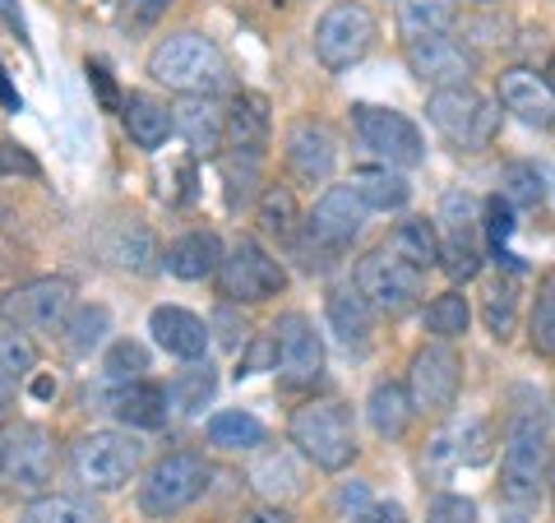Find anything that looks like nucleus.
<instances>
[{
  "label": "nucleus",
  "mask_w": 555,
  "mask_h": 523,
  "mask_svg": "<svg viewBox=\"0 0 555 523\" xmlns=\"http://www.w3.org/2000/svg\"><path fill=\"white\" fill-rule=\"evenodd\" d=\"M149 75L163 84L171 93H208L214 98L222 84H228V56L218 51L214 38H204V33H171L153 47L149 56Z\"/></svg>",
  "instance_id": "1"
},
{
  "label": "nucleus",
  "mask_w": 555,
  "mask_h": 523,
  "mask_svg": "<svg viewBox=\"0 0 555 523\" xmlns=\"http://www.w3.org/2000/svg\"><path fill=\"white\" fill-rule=\"evenodd\" d=\"M551 459V431L542 412H518L505 435V459H500V496L509 505H532L537 486L546 482Z\"/></svg>",
  "instance_id": "2"
},
{
  "label": "nucleus",
  "mask_w": 555,
  "mask_h": 523,
  "mask_svg": "<svg viewBox=\"0 0 555 523\" xmlns=\"http://www.w3.org/2000/svg\"><path fill=\"white\" fill-rule=\"evenodd\" d=\"M426 116L449 144L463 153H477L495 139L500 130V102L481 98L473 84H459V89H436L426 98Z\"/></svg>",
  "instance_id": "3"
},
{
  "label": "nucleus",
  "mask_w": 555,
  "mask_h": 523,
  "mask_svg": "<svg viewBox=\"0 0 555 523\" xmlns=\"http://www.w3.org/2000/svg\"><path fill=\"white\" fill-rule=\"evenodd\" d=\"M287 435L301 455L324 468V473H343L347 463L357 459V435L352 422H347V408L343 404H306L292 412Z\"/></svg>",
  "instance_id": "4"
},
{
  "label": "nucleus",
  "mask_w": 555,
  "mask_h": 523,
  "mask_svg": "<svg viewBox=\"0 0 555 523\" xmlns=\"http://www.w3.org/2000/svg\"><path fill=\"white\" fill-rule=\"evenodd\" d=\"M139 463H144V445L130 431H93L69 449V468H75V477L89 492H120V486H130Z\"/></svg>",
  "instance_id": "5"
},
{
  "label": "nucleus",
  "mask_w": 555,
  "mask_h": 523,
  "mask_svg": "<svg viewBox=\"0 0 555 523\" xmlns=\"http://www.w3.org/2000/svg\"><path fill=\"white\" fill-rule=\"evenodd\" d=\"M436 232H440V269L454 283H473L481 273V208L467 190H444Z\"/></svg>",
  "instance_id": "6"
},
{
  "label": "nucleus",
  "mask_w": 555,
  "mask_h": 523,
  "mask_svg": "<svg viewBox=\"0 0 555 523\" xmlns=\"http://www.w3.org/2000/svg\"><path fill=\"white\" fill-rule=\"evenodd\" d=\"M357 292L379 310V316H408L426 296V273L398 259L389 246L357 259Z\"/></svg>",
  "instance_id": "7"
},
{
  "label": "nucleus",
  "mask_w": 555,
  "mask_h": 523,
  "mask_svg": "<svg viewBox=\"0 0 555 523\" xmlns=\"http://www.w3.org/2000/svg\"><path fill=\"white\" fill-rule=\"evenodd\" d=\"M208 486V463L199 455H190V449H177V455H167L149 468V477L139 482V510L149 519H171L190 510Z\"/></svg>",
  "instance_id": "8"
},
{
  "label": "nucleus",
  "mask_w": 555,
  "mask_h": 523,
  "mask_svg": "<svg viewBox=\"0 0 555 523\" xmlns=\"http://www.w3.org/2000/svg\"><path fill=\"white\" fill-rule=\"evenodd\" d=\"M69 310H75V283L61 273L33 278V283L10 288L0 296V316L10 320V329H24V334H61Z\"/></svg>",
  "instance_id": "9"
},
{
  "label": "nucleus",
  "mask_w": 555,
  "mask_h": 523,
  "mask_svg": "<svg viewBox=\"0 0 555 523\" xmlns=\"http://www.w3.org/2000/svg\"><path fill=\"white\" fill-rule=\"evenodd\" d=\"M375 33H379V24L361 0H338V5H328L315 24V56L324 69L343 75V69H352L375 47Z\"/></svg>",
  "instance_id": "10"
},
{
  "label": "nucleus",
  "mask_w": 555,
  "mask_h": 523,
  "mask_svg": "<svg viewBox=\"0 0 555 523\" xmlns=\"http://www.w3.org/2000/svg\"><path fill=\"white\" fill-rule=\"evenodd\" d=\"M352 130L361 139V149H371L379 163L389 167H416L426 163V139L416 130V120L393 112V107H375V102H357L352 107Z\"/></svg>",
  "instance_id": "11"
},
{
  "label": "nucleus",
  "mask_w": 555,
  "mask_h": 523,
  "mask_svg": "<svg viewBox=\"0 0 555 523\" xmlns=\"http://www.w3.org/2000/svg\"><path fill=\"white\" fill-rule=\"evenodd\" d=\"M51 477H56V441H51V431L38 422L14 426L5 441H0V482H5L10 492L42 496Z\"/></svg>",
  "instance_id": "12"
},
{
  "label": "nucleus",
  "mask_w": 555,
  "mask_h": 523,
  "mask_svg": "<svg viewBox=\"0 0 555 523\" xmlns=\"http://www.w3.org/2000/svg\"><path fill=\"white\" fill-rule=\"evenodd\" d=\"M218 288H222V296L228 302H246V306H255V302H269V296H278L287 288V269L278 265V259L259 246V241H250V237H241L236 246L222 255V265H218Z\"/></svg>",
  "instance_id": "13"
},
{
  "label": "nucleus",
  "mask_w": 555,
  "mask_h": 523,
  "mask_svg": "<svg viewBox=\"0 0 555 523\" xmlns=\"http://www.w3.org/2000/svg\"><path fill=\"white\" fill-rule=\"evenodd\" d=\"M273 371L287 390H310L324 375V343L301 310H287L273 324Z\"/></svg>",
  "instance_id": "14"
},
{
  "label": "nucleus",
  "mask_w": 555,
  "mask_h": 523,
  "mask_svg": "<svg viewBox=\"0 0 555 523\" xmlns=\"http://www.w3.org/2000/svg\"><path fill=\"white\" fill-rule=\"evenodd\" d=\"M463 385V361L449 343H426L408 366V398L412 412H444L454 408Z\"/></svg>",
  "instance_id": "15"
},
{
  "label": "nucleus",
  "mask_w": 555,
  "mask_h": 523,
  "mask_svg": "<svg viewBox=\"0 0 555 523\" xmlns=\"http://www.w3.org/2000/svg\"><path fill=\"white\" fill-rule=\"evenodd\" d=\"M366 214L371 208L361 204V195L352 186H328L315 200V208H310V222H306L310 246H320L324 255L347 251L361 237V228H366Z\"/></svg>",
  "instance_id": "16"
},
{
  "label": "nucleus",
  "mask_w": 555,
  "mask_h": 523,
  "mask_svg": "<svg viewBox=\"0 0 555 523\" xmlns=\"http://www.w3.org/2000/svg\"><path fill=\"white\" fill-rule=\"evenodd\" d=\"M408 65L430 89H459V84H473V75H477V61L463 51V42L444 38V33H436V38H412Z\"/></svg>",
  "instance_id": "17"
},
{
  "label": "nucleus",
  "mask_w": 555,
  "mask_h": 523,
  "mask_svg": "<svg viewBox=\"0 0 555 523\" xmlns=\"http://www.w3.org/2000/svg\"><path fill=\"white\" fill-rule=\"evenodd\" d=\"M171 126H177V135L199 158H218V149L228 144V112L208 93H185L177 107H171Z\"/></svg>",
  "instance_id": "18"
},
{
  "label": "nucleus",
  "mask_w": 555,
  "mask_h": 523,
  "mask_svg": "<svg viewBox=\"0 0 555 523\" xmlns=\"http://www.w3.org/2000/svg\"><path fill=\"white\" fill-rule=\"evenodd\" d=\"M287 163L297 171V181L324 186L338 167V139L328 135V126H320V120H297L287 135Z\"/></svg>",
  "instance_id": "19"
},
{
  "label": "nucleus",
  "mask_w": 555,
  "mask_h": 523,
  "mask_svg": "<svg viewBox=\"0 0 555 523\" xmlns=\"http://www.w3.org/2000/svg\"><path fill=\"white\" fill-rule=\"evenodd\" d=\"M500 107L514 112L532 130L555 126V93L532 69H505V75H500Z\"/></svg>",
  "instance_id": "20"
},
{
  "label": "nucleus",
  "mask_w": 555,
  "mask_h": 523,
  "mask_svg": "<svg viewBox=\"0 0 555 523\" xmlns=\"http://www.w3.org/2000/svg\"><path fill=\"white\" fill-rule=\"evenodd\" d=\"M149 334L158 339L163 353L181 357V361H199L204 347H208L204 320L190 316V310H181V306H158V310H153V316H149Z\"/></svg>",
  "instance_id": "21"
},
{
  "label": "nucleus",
  "mask_w": 555,
  "mask_h": 523,
  "mask_svg": "<svg viewBox=\"0 0 555 523\" xmlns=\"http://www.w3.org/2000/svg\"><path fill=\"white\" fill-rule=\"evenodd\" d=\"M167 408H171V394L158 385V380H126V385L112 394V412L134 431L167 426Z\"/></svg>",
  "instance_id": "22"
},
{
  "label": "nucleus",
  "mask_w": 555,
  "mask_h": 523,
  "mask_svg": "<svg viewBox=\"0 0 555 523\" xmlns=\"http://www.w3.org/2000/svg\"><path fill=\"white\" fill-rule=\"evenodd\" d=\"M328 324H334V334L343 339V347L366 353L371 334H375V306L357 292V283L338 288V292H328Z\"/></svg>",
  "instance_id": "23"
},
{
  "label": "nucleus",
  "mask_w": 555,
  "mask_h": 523,
  "mask_svg": "<svg viewBox=\"0 0 555 523\" xmlns=\"http://www.w3.org/2000/svg\"><path fill=\"white\" fill-rule=\"evenodd\" d=\"M269 144V102L259 93H236L228 107V149L259 158Z\"/></svg>",
  "instance_id": "24"
},
{
  "label": "nucleus",
  "mask_w": 555,
  "mask_h": 523,
  "mask_svg": "<svg viewBox=\"0 0 555 523\" xmlns=\"http://www.w3.org/2000/svg\"><path fill=\"white\" fill-rule=\"evenodd\" d=\"M167 273L185 278V283H199V278H214L222 265V241L214 232H185L167 246Z\"/></svg>",
  "instance_id": "25"
},
{
  "label": "nucleus",
  "mask_w": 555,
  "mask_h": 523,
  "mask_svg": "<svg viewBox=\"0 0 555 523\" xmlns=\"http://www.w3.org/2000/svg\"><path fill=\"white\" fill-rule=\"evenodd\" d=\"M120 120H126V135L134 139L139 149H163L167 144V135L177 130L171 126V107L167 102H158L153 93H130L126 98V107H120Z\"/></svg>",
  "instance_id": "26"
},
{
  "label": "nucleus",
  "mask_w": 555,
  "mask_h": 523,
  "mask_svg": "<svg viewBox=\"0 0 555 523\" xmlns=\"http://www.w3.org/2000/svg\"><path fill=\"white\" fill-rule=\"evenodd\" d=\"M33 366H38V347L24 329H10V334H0V417L14 408V398H20V385L33 375Z\"/></svg>",
  "instance_id": "27"
},
{
  "label": "nucleus",
  "mask_w": 555,
  "mask_h": 523,
  "mask_svg": "<svg viewBox=\"0 0 555 523\" xmlns=\"http://www.w3.org/2000/svg\"><path fill=\"white\" fill-rule=\"evenodd\" d=\"M366 417L379 441H403L408 435V422H412V398H408V385L398 380H379L366 398Z\"/></svg>",
  "instance_id": "28"
},
{
  "label": "nucleus",
  "mask_w": 555,
  "mask_h": 523,
  "mask_svg": "<svg viewBox=\"0 0 555 523\" xmlns=\"http://www.w3.org/2000/svg\"><path fill=\"white\" fill-rule=\"evenodd\" d=\"M250 486L264 500H292L301 492V468H297V459H292V449H264V455L255 459V468H250Z\"/></svg>",
  "instance_id": "29"
},
{
  "label": "nucleus",
  "mask_w": 555,
  "mask_h": 523,
  "mask_svg": "<svg viewBox=\"0 0 555 523\" xmlns=\"http://www.w3.org/2000/svg\"><path fill=\"white\" fill-rule=\"evenodd\" d=\"M347 186H352L357 195H361V204H366V208H379V214H389V208H403L408 195H412L408 177H398L389 163H385V167H357Z\"/></svg>",
  "instance_id": "30"
},
{
  "label": "nucleus",
  "mask_w": 555,
  "mask_h": 523,
  "mask_svg": "<svg viewBox=\"0 0 555 523\" xmlns=\"http://www.w3.org/2000/svg\"><path fill=\"white\" fill-rule=\"evenodd\" d=\"M389 251L398 259H408V265L416 269H436L440 265V232H436V222H426V218H408V222H398L393 237H389Z\"/></svg>",
  "instance_id": "31"
},
{
  "label": "nucleus",
  "mask_w": 555,
  "mask_h": 523,
  "mask_svg": "<svg viewBox=\"0 0 555 523\" xmlns=\"http://www.w3.org/2000/svg\"><path fill=\"white\" fill-rule=\"evenodd\" d=\"M459 20L454 0H398V28L403 38H436V33H449Z\"/></svg>",
  "instance_id": "32"
},
{
  "label": "nucleus",
  "mask_w": 555,
  "mask_h": 523,
  "mask_svg": "<svg viewBox=\"0 0 555 523\" xmlns=\"http://www.w3.org/2000/svg\"><path fill=\"white\" fill-rule=\"evenodd\" d=\"M20 523H107V514L98 510L89 496H38L20 514Z\"/></svg>",
  "instance_id": "33"
},
{
  "label": "nucleus",
  "mask_w": 555,
  "mask_h": 523,
  "mask_svg": "<svg viewBox=\"0 0 555 523\" xmlns=\"http://www.w3.org/2000/svg\"><path fill=\"white\" fill-rule=\"evenodd\" d=\"M208 441L218 449H259L269 441V431L259 417L241 412V408H228V412H214L208 417Z\"/></svg>",
  "instance_id": "34"
},
{
  "label": "nucleus",
  "mask_w": 555,
  "mask_h": 523,
  "mask_svg": "<svg viewBox=\"0 0 555 523\" xmlns=\"http://www.w3.org/2000/svg\"><path fill=\"white\" fill-rule=\"evenodd\" d=\"M61 334H65L69 353H75V357H89L93 347H102V343H107V334H112V310H107V306H75Z\"/></svg>",
  "instance_id": "35"
},
{
  "label": "nucleus",
  "mask_w": 555,
  "mask_h": 523,
  "mask_svg": "<svg viewBox=\"0 0 555 523\" xmlns=\"http://www.w3.org/2000/svg\"><path fill=\"white\" fill-rule=\"evenodd\" d=\"M112 259L120 269L130 273H149L153 265H158V241H153V232L144 228V222H130V228H120L116 241H112Z\"/></svg>",
  "instance_id": "36"
},
{
  "label": "nucleus",
  "mask_w": 555,
  "mask_h": 523,
  "mask_svg": "<svg viewBox=\"0 0 555 523\" xmlns=\"http://www.w3.org/2000/svg\"><path fill=\"white\" fill-rule=\"evenodd\" d=\"M259 222H264V232L278 241H297V222H301L297 195H292L287 186H269L264 195H259Z\"/></svg>",
  "instance_id": "37"
},
{
  "label": "nucleus",
  "mask_w": 555,
  "mask_h": 523,
  "mask_svg": "<svg viewBox=\"0 0 555 523\" xmlns=\"http://www.w3.org/2000/svg\"><path fill=\"white\" fill-rule=\"evenodd\" d=\"M167 394H171V404H177L181 412H199L208 398L218 394V371H214L208 361H190L185 371L171 380V390H167Z\"/></svg>",
  "instance_id": "38"
},
{
  "label": "nucleus",
  "mask_w": 555,
  "mask_h": 523,
  "mask_svg": "<svg viewBox=\"0 0 555 523\" xmlns=\"http://www.w3.org/2000/svg\"><path fill=\"white\" fill-rule=\"evenodd\" d=\"M481 320H486V329H491L495 339L514 334V324H518V288H514V278H495V283L486 288Z\"/></svg>",
  "instance_id": "39"
},
{
  "label": "nucleus",
  "mask_w": 555,
  "mask_h": 523,
  "mask_svg": "<svg viewBox=\"0 0 555 523\" xmlns=\"http://www.w3.org/2000/svg\"><path fill=\"white\" fill-rule=\"evenodd\" d=\"M528 339H532V353L555 357V269L542 273V283H537V302H532Z\"/></svg>",
  "instance_id": "40"
},
{
  "label": "nucleus",
  "mask_w": 555,
  "mask_h": 523,
  "mask_svg": "<svg viewBox=\"0 0 555 523\" xmlns=\"http://www.w3.org/2000/svg\"><path fill=\"white\" fill-rule=\"evenodd\" d=\"M467 320H473V306H467L463 292H440L436 302L426 306V329L436 334L440 343L467 334Z\"/></svg>",
  "instance_id": "41"
},
{
  "label": "nucleus",
  "mask_w": 555,
  "mask_h": 523,
  "mask_svg": "<svg viewBox=\"0 0 555 523\" xmlns=\"http://www.w3.org/2000/svg\"><path fill=\"white\" fill-rule=\"evenodd\" d=\"M500 195H505L514 208H537L546 200V181L537 163H509L505 177H500Z\"/></svg>",
  "instance_id": "42"
},
{
  "label": "nucleus",
  "mask_w": 555,
  "mask_h": 523,
  "mask_svg": "<svg viewBox=\"0 0 555 523\" xmlns=\"http://www.w3.org/2000/svg\"><path fill=\"white\" fill-rule=\"evenodd\" d=\"M449 441H454V459L467 468H481L491 459V422L486 417H463Z\"/></svg>",
  "instance_id": "43"
},
{
  "label": "nucleus",
  "mask_w": 555,
  "mask_h": 523,
  "mask_svg": "<svg viewBox=\"0 0 555 523\" xmlns=\"http://www.w3.org/2000/svg\"><path fill=\"white\" fill-rule=\"evenodd\" d=\"M102 371H107V380H116V385H126V380H144V371H149L144 343H134V339L112 343L107 347V361H102Z\"/></svg>",
  "instance_id": "44"
},
{
  "label": "nucleus",
  "mask_w": 555,
  "mask_h": 523,
  "mask_svg": "<svg viewBox=\"0 0 555 523\" xmlns=\"http://www.w3.org/2000/svg\"><path fill=\"white\" fill-rule=\"evenodd\" d=\"M222 181H228V204L232 208L250 204L255 181H259V158H250V153H232V158H222Z\"/></svg>",
  "instance_id": "45"
},
{
  "label": "nucleus",
  "mask_w": 555,
  "mask_h": 523,
  "mask_svg": "<svg viewBox=\"0 0 555 523\" xmlns=\"http://www.w3.org/2000/svg\"><path fill=\"white\" fill-rule=\"evenodd\" d=\"M481 232H486V241H491L495 251L514 237V204H509L505 195H491V200H486V208H481Z\"/></svg>",
  "instance_id": "46"
},
{
  "label": "nucleus",
  "mask_w": 555,
  "mask_h": 523,
  "mask_svg": "<svg viewBox=\"0 0 555 523\" xmlns=\"http://www.w3.org/2000/svg\"><path fill=\"white\" fill-rule=\"evenodd\" d=\"M214 339L228 347V353H241V347L250 343V324L236 316V302H228V306L214 310Z\"/></svg>",
  "instance_id": "47"
},
{
  "label": "nucleus",
  "mask_w": 555,
  "mask_h": 523,
  "mask_svg": "<svg viewBox=\"0 0 555 523\" xmlns=\"http://www.w3.org/2000/svg\"><path fill=\"white\" fill-rule=\"evenodd\" d=\"M426 523H477V505L467 496L444 492V496H436L426 505Z\"/></svg>",
  "instance_id": "48"
},
{
  "label": "nucleus",
  "mask_w": 555,
  "mask_h": 523,
  "mask_svg": "<svg viewBox=\"0 0 555 523\" xmlns=\"http://www.w3.org/2000/svg\"><path fill=\"white\" fill-rule=\"evenodd\" d=\"M167 10H171V0H120V24L130 33H144V28H158Z\"/></svg>",
  "instance_id": "49"
},
{
  "label": "nucleus",
  "mask_w": 555,
  "mask_h": 523,
  "mask_svg": "<svg viewBox=\"0 0 555 523\" xmlns=\"http://www.w3.org/2000/svg\"><path fill=\"white\" fill-rule=\"evenodd\" d=\"M89 89L98 93V107H102V112H120V107H126V98H120L112 69L102 65V61H89Z\"/></svg>",
  "instance_id": "50"
},
{
  "label": "nucleus",
  "mask_w": 555,
  "mask_h": 523,
  "mask_svg": "<svg viewBox=\"0 0 555 523\" xmlns=\"http://www.w3.org/2000/svg\"><path fill=\"white\" fill-rule=\"evenodd\" d=\"M347 523H408V514H403V505L379 500V505H366V510H357Z\"/></svg>",
  "instance_id": "51"
},
{
  "label": "nucleus",
  "mask_w": 555,
  "mask_h": 523,
  "mask_svg": "<svg viewBox=\"0 0 555 523\" xmlns=\"http://www.w3.org/2000/svg\"><path fill=\"white\" fill-rule=\"evenodd\" d=\"M278 353H273V339H264V343H255L246 357H241V366H236V375H255V371H264V366L273 361Z\"/></svg>",
  "instance_id": "52"
},
{
  "label": "nucleus",
  "mask_w": 555,
  "mask_h": 523,
  "mask_svg": "<svg viewBox=\"0 0 555 523\" xmlns=\"http://www.w3.org/2000/svg\"><path fill=\"white\" fill-rule=\"evenodd\" d=\"M241 523H292V514L278 500H269V505H255V510L241 514Z\"/></svg>",
  "instance_id": "53"
},
{
  "label": "nucleus",
  "mask_w": 555,
  "mask_h": 523,
  "mask_svg": "<svg viewBox=\"0 0 555 523\" xmlns=\"http://www.w3.org/2000/svg\"><path fill=\"white\" fill-rule=\"evenodd\" d=\"M338 505H343V514H347V519H352L357 510H366V505H371V496H366V486H361V482H352V486H343V492H338Z\"/></svg>",
  "instance_id": "54"
},
{
  "label": "nucleus",
  "mask_w": 555,
  "mask_h": 523,
  "mask_svg": "<svg viewBox=\"0 0 555 523\" xmlns=\"http://www.w3.org/2000/svg\"><path fill=\"white\" fill-rule=\"evenodd\" d=\"M0 24H5L14 38H28V24H24V10L20 0H0Z\"/></svg>",
  "instance_id": "55"
},
{
  "label": "nucleus",
  "mask_w": 555,
  "mask_h": 523,
  "mask_svg": "<svg viewBox=\"0 0 555 523\" xmlns=\"http://www.w3.org/2000/svg\"><path fill=\"white\" fill-rule=\"evenodd\" d=\"M28 171V177H38V163L28 158V153H14V144H0V171Z\"/></svg>",
  "instance_id": "56"
},
{
  "label": "nucleus",
  "mask_w": 555,
  "mask_h": 523,
  "mask_svg": "<svg viewBox=\"0 0 555 523\" xmlns=\"http://www.w3.org/2000/svg\"><path fill=\"white\" fill-rule=\"evenodd\" d=\"M0 107H5V112H24V102H20V89H14V84H10L5 65H0Z\"/></svg>",
  "instance_id": "57"
},
{
  "label": "nucleus",
  "mask_w": 555,
  "mask_h": 523,
  "mask_svg": "<svg viewBox=\"0 0 555 523\" xmlns=\"http://www.w3.org/2000/svg\"><path fill=\"white\" fill-rule=\"evenodd\" d=\"M51 394H56V380H51V375L33 380V398H51Z\"/></svg>",
  "instance_id": "58"
},
{
  "label": "nucleus",
  "mask_w": 555,
  "mask_h": 523,
  "mask_svg": "<svg viewBox=\"0 0 555 523\" xmlns=\"http://www.w3.org/2000/svg\"><path fill=\"white\" fill-rule=\"evenodd\" d=\"M542 79H546V89H551V93H555V56H551V61H546V75H542Z\"/></svg>",
  "instance_id": "59"
},
{
  "label": "nucleus",
  "mask_w": 555,
  "mask_h": 523,
  "mask_svg": "<svg viewBox=\"0 0 555 523\" xmlns=\"http://www.w3.org/2000/svg\"><path fill=\"white\" fill-rule=\"evenodd\" d=\"M546 482H551V505H555V459H551V468H546Z\"/></svg>",
  "instance_id": "60"
}]
</instances>
